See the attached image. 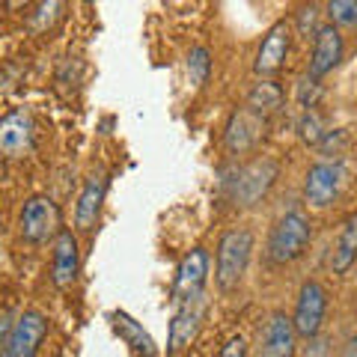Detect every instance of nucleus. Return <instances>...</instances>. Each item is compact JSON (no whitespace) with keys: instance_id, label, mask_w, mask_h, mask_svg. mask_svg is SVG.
Returning <instances> with one entry per match:
<instances>
[{"instance_id":"b1692460","label":"nucleus","mask_w":357,"mask_h":357,"mask_svg":"<svg viewBox=\"0 0 357 357\" xmlns=\"http://www.w3.org/2000/svg\"><path fill=\"white\" fill-rule=\"evenodd\" d=\"M218 357H250V349H248V342H244V337H229L220 345Z\"/></svg>"},{"instance_id":"cd10ccee","label":"nucleus","mask_w":357,"mask_h":357,"mask_svg":"<svg viewBox=\"0 0 357 357\" xmlns=\"http://www.w3.org/2000/svg\"><path fill=\"white\" fill-rule=\"evenodd\" d=\"M51 357H66V351H54V354H51Z\"/></svg>"},{"instance_id":"aec40b11","label":"nucleus","mask_w":357,"mask_h":357,"mask_svg":"<svg viewBox=\"0 0 357 357\" xmlns=\"http://www.w3.org/2000/svg\"><path fill=\"white\" fill-rule=\"evenodd\" d=\"M298 134L310 146H321V140L331 134V128H325V119H321L319 110H304L298 119Z\"/></svg>"},{"instance_id":"a878e982","label":"nucleus","mask_w":357,"mask_h":357,"mask_svg":"<svg viewBox=\"0 0 357 357\" xmlns=\"http://www.w3.org/2000/svg\"><path fill=\"white\" fill-rule=\"evenodd\" d=\"M13 325H15L13 312H9L6 307H0V345H3V340L9 337V331H13Z\"/></svg>"},{"instance_id":"1a4fd4ad","label":"nucleus","mask_w":357,"mask_h":357,"mask_svg":"<svg viewBox=\"0 0 357 357\" xmlns=\"http://www.w3.org/2000/svg\"><path fill=\"white\" fill-rule=\"evenodd\" d=\"M48 331L51 325L42 310H24L21 316H15L13 331L0 345V357H39Z\"/></svg>"},{"instance_id":"393cba45","label":"nucleus","mask_w":357,"mask_h":357,"mask_svg":"<svg viewBox=\"0 0 357 357\" xmlns=\"http://www.w3.org/2000/svg\"><path fill=\"white\" fill-rule=\"evenodd\" d=\"M301 357H333V345L328 337H316V340L307 342V349Z\"/></svg>"},{"instance_id":"39448f33","label":"nucleus","mask_w":357,"mask_h":357,"mask_svg":"<svg viewBox=\"0 0 357 357\" xmlns=\"http://www.w3.org/2000/svg\"><path fill=\"white\" fill-rule=\"evenodd\" d=\"M328 289L316 277H307L301 283L298 295H295V310H292V325L298 340H316L321 337V328H325V319H328Z\"/></svg>"},{"instance_id":"f03ea898","label":"nucleus","mask_w":357,"mask_h":357,"mask_svg":"<svg viewBox=\"0 0 357 357\" xmlns=\"http://www.w3.org/2000/svg\"><path fill=\"white\" fill-rule=\"evenodd\" d=\"M277 178H280V161L271 155H256V158L241 161L229 173H223V191L232 206L256 208L271 194Z\"/></svg>"},{"instance_id":"423d86ee","label":"nucleus","mask_w":357,"mask_h":357,"mask_svg":"<svg viewBox=\"0 0 357 357\" xmlns=\"http://www.w3.org/2000/svg\"><path fill=\"white\" fill-rule=\"evenodd\" d=\"M18 232L27 244H48L63 232V215L60 206L51 197L36 194L21 206V218H18Z\"/></svg>"},{"instance_id":"9d476101","label":"nucleus","mask_w":357,"mask_h":357,"mask_svg":"<svg viewBox=\"0 0 357 357\" xmlns=\"http://www.w3.org/2000/svg\"><path fill=\"white\" fill-rule=\"evenodd\" d=\"M289 51H292V24H289L286 18H280L265 30L259 48H256V57H253L256 77H259V81H271L286 66Z\"/></svg>"},{"instance_id":"0eeeda50","label":"nucleus","mask_w":357,"mask_h":357,"mask_svg":"<svg viewBox=\"0 0 357 357\" xmlns=\"http://www.w3.org/2000/svg\"><path fill=\"white\" fill-rule=\"evenodd\" d=\"M211 274V256L206 248H191L182 253V259L176 265V277H173V289H170V301L188 304L206 295V283Z\"/></svg>"},{"instance_id":"4be33fe9","label":"nucleus","mask_w":357,"mask_h":357,"mask_svg":"<svg viewBox=\"0 0 357 357\" xmlns=\"http://www.w3.org/2000/svg\"><path fill=\"white\" fill-rule=\"evenodd\" d=\"M325 13H328V24L340 30H357V0H331Z\"/></svg>"},{"instance_id":"7ed1b4c3","label":"nucleus","mask_w":357,"mask_h":357,"mask_svg":"<svg viewBox=\"0 0 357 357\" xmlns=\"http://www.w3.org/2000/svg\"><path fill=\"white\" fill-rule=\"evenodd\" d=\"M256 236L250 227H229L220 232L215 250V286L220 295H229L244 283L253 262Z\"/></svg>"},{"instance_id":"6ab92c4d","label":"nucleus","mask_w":357,"mask_h":357,"mask_svg":"<svg viewBox=\"0 0 357 357\" xmlns=\"http://www.w3.org/2000/svg\"><path fill=\"white\" fill-rule=\"evenodd\" d=\"M283 105H286V93L277 81H256L253 89L248 93V102H244V107L253 110V114L262 119L280 114Z\"/></svg>"},{"instance_id":"2eb2a0df","label":"nucleus","mask_w":357,"mask_h":357,"mask_svg":"<svg viewBox=\"0 0 357 357\" xmlns=\"http://www.w3.org/2000/svg\"><path fill=\"white\" fill-rule=\"evenodd\" d=\"M203 319H206V295L176 307L170 319V337H167V357H176L197 340L199 328H203Z\"/></svg>"},{"instance_id":"a211bd4d","label":"nucleus","mask_w":357,"mask_h":357,"mask_svg":"<svg viewBox=\"0 0 357 357\" xmlns=\"http://www.w3.org/2000/svg\"><path fill=\"white\" fill-rule=\"evenodd\" d=\"M107 319H110V328L116 331V337L126 342L137 357H161L158 345H155V340H152V333L143 328L137 319H131L126 310H114Z\"/></svg>"},{"instance_id":"4468645a","label":"nucleus","mask_w":357,"mask_h":357,"mask_svg":"<svg viewBox=\"0 0 357 357\" xmlns=\"http://www.w3.org/2000/svg\"><path fill=\"white\" fill-rule=\"evenodd\" d=\"M105 197H107V173L96 170L84 178V188L75 199V229L77 232H93L102 220V208H105Z\"/></svg>"},{"instance_id":"bb28decb","label":"nucleus","mask_w":357,"mask_h":357,"mask_svg":"<svg viewBox=\"0 0 357 357\" xmlns=\"http://www.w3.org/2000/svg\"><path fill=\"white\" fill-rule=\"evenodd\" d=\"M340 357H357V337H351L349 342L340 349Z\"/></svg>"},{"instance_id":"6e6552de","label":"nucleus","mask_w":357,"mask_h":357,"mask_svg":"<svg viewBox=\"0 0 357 357\" xmlns=\"http://www.w3.org/2000/svg\"><path fill=\"white\" fill-rule=\"evenodd\" d=\"M253 357H298V333L292 316L283 310H271L256 331Z\"/></svg>"},{"instance_id":"20e7f679","label":"nucleus","mask_w":357,"mask_h":357,"mask_svg":"<svg viewBox=\"0 0 357 357\" xmlns=\"http://www.w3.org/2000/svg\"><path fill=\"white\" fill-rule=\"evenodd\" d=\"M349 167L342 158H319L307 167L304 173V203L310 208H328L340 199Z\"/></svg>"},{"instance_id":"ddd939ff","label":"nucleus","mask_w":357,"mask_h":357,"mask_svg":"<svg viewBox=\"0 0 357 357\" xmlns=\"http://www.w3.org/2000/svg\"><path fill=\"white\" fill-rule=\"evenodd\" d=\"M81 277V244L72 229H63L51 241V283L57 289H72Z\"/></svg>"},{"instance_id":"9b49d317","label":"nucleus","mask_w":357,"mask_h":357,"mask_svg":"<svg viewBox=\"0 0 357 357\" xmlns=\"http://www.w3.org/2000/svg\"><path fill=\"white\" fill-rule=\"evenodd\" d=\"M345 60V36L340 27L333 24H321L312 36V51H310V63H307V75L312 81L328 77L333 69H340V63Z\"/></svg>"},{"instance_id":"f257e3e1","label":"nucleus","mask_w":357,"mask_h":357,"mask_svg":"<svg viewBox=\"0 0 357 357\" xmlns=\"http://www.w3.org/2000/svg\"><path fill=\"white\" fill-rule=\"evenodd\" d=\"M310 244H312V218L301 206H292L271 223V229H268L265 262L271 268L295 265L307 256Z\"/></svg>"},{"instance_id":"5701e85b","label":"nucleus","mask_w":357,"mask_h":357,"mask_svg":"<svg viewBox=\"0 0 357 357\" xmlns=\"http://www.w3.org/2000/svg\"><path fill=\"white\" fill-rule=\"evenodd\" d=\"M298 18H301V21H298V33H301V36L310 39V33L316 36V30L321 27V24H319V6H304Z\"/></svg>"},{"instance_id":"f3484780","label":"nucleus","mask_w":357,"mask_h":357,"mask_svg":"<svg viewBox=\"0 0 357 357\" xmlns=\"http://www.w3.org/2000/svg\"><path fill=\"white\" fill-rule=\"evenodd\" d=\"M328 265L337 277H345L357 265V211H351V215H345L340 220L337 232H333V241H331Z\"/></svg>"},{"instance_id":"412c9836","label":"nucleus","mask_w":357,"mask_h":357,"mask_svg":"<svg viewBox=\"0 0 357 357\" xmlns=\"http://www.w3.org/2000/svg\"><path fill=\"white\" fill-rule=\"evenodd\" d=\"M188 75H191V84L194 86H206L208 84V75H211V51L206 45H194L188 51Z\"/></svg>"},{"instance_id":"dca6fc26","label":"nucleus","mask_w":357,"mask_h":357,"mask_svg":"<svg viewBox=\"0 0 357 357\" xmlns=\"http://www.w3.org/2000/svg\"><path fill=\"white\" fill-rule=\"evenodd\" d=\"M33 134H36V128H33L30 110H9L0 119V155L3 158H24L33 149Z\"/></svg>"},{"instance_id":"f8f14e48","label":"nucleus","mask_w":357,"mask_h":357,"mask_svg":"<svg viewBox=\"0 0 357 357\" xmlns=\"http://www.w3.org/2000/svg\"><path fill=\"white\" fill-rule=\"evenodd\" d=\"M265 122L268 119L256 116L253 110H248V107L232 110L227 128H223V149H227V155L241 158V155L253 152L256 143H259L262 134H265Z\"/></svg>"}]
</instances>
